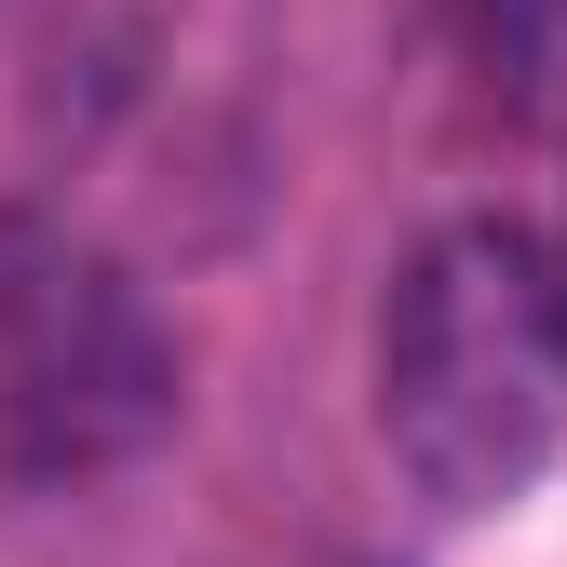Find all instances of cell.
I'll return each instance as SVG.
<instances>
[{
	"instance_id": "3957f363",
	"label": "cell",
	"mask_w": 567,
	"mask_h": 567,
	"mask_svg": "<svg viewBox=\"0 0 567 567\" xmlns=\"http://www.w3.org/2000/svg\"><path fill=\"white\" fill-rule=\"evenodd\" d=\"M554 284H567V244H554Z\"/></svg>"
},
{
	"instance_id": "6da1fadb",
	"label": "cell",
	"mask_w": 567,
	"mask_h": 567,
	"mask_svg": "<svg viewBox=\"0 0 567 567\" xmlns=\"http://www.w3.org/2000/svg\"><path fill=\"white\" fill-rule=\"evenodd\" d=\"M567 433V284L514 217H460L379 298V446L433 514H501Z\"/></svg>"
},
{
	"instance_id": "7a4b0ae2",
	"label": "cell",
	"mask_w": 567,
	"mask_h": 567,
	"mask_svg": "<svg viewBox=\"0 0 567 567\" xmlns=\"http://www.w3.org/2000/svg\"><path fill=\"white\" fill-rule=\"evenodd\" d=\"M176 419V338L135 298V270L68 230L0 203V501L122 473Z\"/></svg>"
}]
</instances>
